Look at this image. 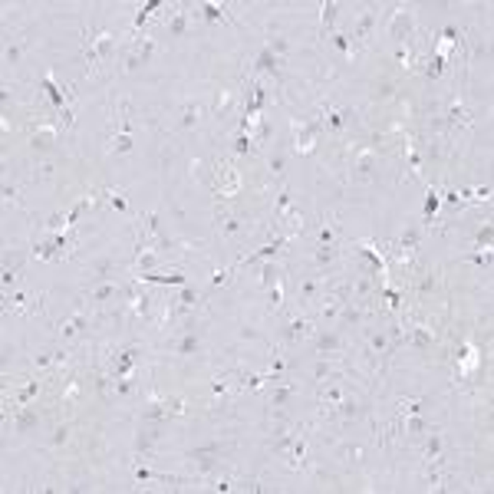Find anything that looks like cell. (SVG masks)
I'll list each match as a JSON object with an SVG mask.
<instances>
[{
  "label": "cell",
  "instance_id": "9a60e30c",
  "mask_svg": "<svg viewBox=\"0 0 494 494\" xmlns=\"http://www.w3.org/2000/svg\"><path fill=\"white\" fill-rule=\"evenodd\" d=\"M59 122H43V126H36L34 129V136H30V149L36 152V155H46V152H53L57 149V142H59Z\"/></svg>",
  "mask_w": 494,
  "mask_h": 494
},
{
  "label": "cell",
  "instance_id": "5bb4252c",
  "mask_svg": "<svg viewBox=\"0 0 494 494\" xmlns=\"http://www.w3.org/2000/svg\"><path fill=\"white\" fill-rule=\"evenodd\" d=\"M86 40L92 43V50H96L99 63H112V59H115V50H119V34H112V30H86Z\"/></svg>",
  "mask_w": 494,
  "mask_h": 494
},
{
  "label": "cell",
  "instance_id": "c3c4849f",
  "mask_svg": "<svg viewBox=\"0 0 494 494\" xmlns=\"http://www.w3.org/2000/svg\"><path fill=\"white\" fill-rule=\"evenodd\" d=\"M34 257H40V261H63L57 254V247H53V241L46 238V241H36L34 244Z\"/></svg>",
  "mask_w": 494,
  "mask_h": 494
},
{
  "label": "cell",
  "instance_id": "52a82bcc",
  "mask_svg": "<svg viewBox=\"0 0 494 494\" xmlns=\"http://www.w3.org/2000/svg\"><path fill=\"white\" fill-rule=\"evenodd\" d=\"M320 119H323V129H330V132H343V129H353V126H356V122H359V112H356V109H349V106L323 103Z\"/></svg>",
  "mask_w": 494,
  "mask_h": 494
},
{
  "label": "cell",
  "instance_id": "bcb514c9",
  "mask_svg": "<svg viewBox=\"0 0 494 494\" xmlns=\"http://www.w3.org/2000/svg\"><path fill=\"white\" fill-rule=\"evenodd\" d=\"M435 284H438V277L432 274V270H422V274H419V284H415V297H428V293L435 290Z\"/></svg>",
  "mask_w": 494,
  "mask_h": 494
},
{
  "label": "cell",
  "instance_id": "9f6ffc18",
  "mask_svg": "<svg viewBox=\"0 0 494 494\" xmlns=\"http://www.w3.org/2000/svg\"><path fill=\"white\" fill-rule=\"evenodd\" d=\"M17 274H20V264H7L3 267V274H0V284H3V293H10V287H13V280H17Z\"/></svg>",
  "mask_w": 494,
  "mask_h": 494
},
{
  "label": "cell",
  "instance_id": "8d00e7d4",
  "mask_svg": "<svg viewBox=\"0 0 494 494\" xmlns=\"http://www.w3.org/2000/svg\"><path fill=\"white\" fill-rule=\"evenodd\" d=\"M161 7H165L161 0H152V3H145V7H138L136 20H132V36H142V34H145V23H149V20H152V13L161 10Z\"/></svg>",
  "mask_w": 494,
  "mask_h": 494
},
{
  "label": "cell",
  "instance_id": "e0dca14e",
  "mask_svg": "<svg viewBox=\"0 0 494 494\" xmlns=\"http://www.w3.org/2000/svg\"><path fill=\"white\" fill-rule=\"evenodd\" d=\"M307 458H310V432H307V426H300L297 438H293V445L287 449V465H290V472H300V468H307Z\"/></svg>",
  "mask_w": 494,
  "mask_h": 494
},
{
  "label": "cell",
  "instance_id": "7402d4cb",
  "mask_svg": "<svg viewBox=\"0 0 494 494\" xmlns=\"http://www.w3.org/2000/svg\"><path fill=\"white\" fill-rule=\"evenodd\" d=\"M422 458H426V461L449 458V451H445V435H442L435 426H432L426 435H422Z\"/></svg>",
  "mask_w": 494,
  "mask_h": 494
},
{
  "label": "cell",
  "instance_id": "7a4b0ae2",
  "mask_svg": "<svg viewBox=\"0 0 494 494\" xmlns=\"http://www.w3.org/2000/svg\"><path fill=\"white\" fill-rule=\"evenodd\" d=\"M310 349H313V359L317 356H326V359H340L346 353V336L340 326H320L317 333L310 336Z\"/></svg>",
  "mask_w": 494,
  "mask_h": 494
},
{
  "label": "cell",
  "instance_id": "484cf974",
  "mask_svg": "<svg viewBox=\"0 0 494 494\" xmlns=\"http://www.w3.org/2000/svg\"><path fill=\"white\" fill-rule=\"evenodd\" d=\"M336 376H346L343 369L336 366V359H326V356L313 359V382H317V386H326V382H333Z\"/></svg>",
  "mask_w": 494,
  "mask_h": 494
},
{
  "label": "cell",
  "instance_id": "db71d44e",
  "mask_svg": "<svg viewBox=\"0 0 494 494\" xmlns=\"http://www.w3.org/2000/svg\"><path fill=\"white\" fill-rule=\"evenodd\" d=\"M234 267H238V264H234ZM234 267H221V270H215V274H211V287H208V293H211V290H218V287H224V284L231 280V274H234Z\"/></svg>",
  "mask_w": 494,
  "mask_h": 494
},
{
  "label": "cell",
  "instance_id": "836d02e7",
  "mask_svg": "<svg viewBox=\"0 0 494 494\" xmlns=\"http://www.w3.org/2000/svg\"><path fill=\"white\" fill-rule=\"evenodd\" d=\"M428 428H432V422H428L422 412L405 415V419H402V435H405V438H422Z\"/></svg>",
  "mask_w": 494,
  "mask_h": 494
},
{
  "label": "cell",
  "instance_id": "603a6c76",
  "mask_svg": "<svg viewBox=\"0 0 494 494\" xmlns=\"http://www.w3.org/2000/svg\"><path fill=\"white\" fill-rule=\"evenodd\" d=\"M376 20H379V10H376V7H366V10H363V17H359V23H356V30L349 34V40L356 43V50H359V46H366L369 40H372Z\"/></svg>",
  "mask_w": 494,
  "mask_h": 494
},
{
  "label": "cell",
  "instance_id": "b9f144b4",
  "mask_svg": "<svg viewBox=\"0 0 494 494\" xmlns=\"http://www.w3.org/2000/svg\"><path fill=\"white\" fill-rule=\"evenodd\" d=\"M267 50H270V53H274L277 59H284V63H287V53H290V40L287 36H280V34H270L267 36Z\"/></svg>",
  "mask_w": 494,
  "mask_h": 494
},
{
  "label": "cell",
  "instance_id": "4fadbf2b",
  "mask_svg": "<svg viewBox=\"0 0 494 494\" xmlns=\"http://www.w3.org/2000/svg\"><path fill=\"white\" fill-rule=\"evenodd\" d=\"M215 228H218L221 238H228V241H238L241 234L251 231V218H241V215H231L224 208L215 211Z\"/></svg>",
  "mask_w": 494,
  "mask_h": 494
},
{
  "label": "cell",
  "instance_id": "f5cc1de1",
  "mask_svg": "<svg viewBox=\"0 0 494 494\" xmlns=\"http://www.w3.org/2000/svg\"><path fill=\"white\" fill-rule=\"evenodd\" d=\"M438 205H442V198H438V188H432L428 191V198H426V215H422V221H435V215H438Z\"/></svg>",
  "mask_w": 494,
  "mask_h": 494
},
{
  "label": "cell",
  "instance_id": "7dc6e473",
  "mask_svg": "<svg viewBox=\"0 0 494 494\" xmlns=\"http://www.w3.org/2000/svg\"><path fill=\"white\" fill-rule=\"evenodd\" d=\"M231 149H234V155H254V149H257V142H254L251 136H244V132H238V136H234V142H231Z\"/></svg>",
  "mask_w": 494,
  "mask_h": 494
},
{
  "label": "cell",
  "instance_id": "3957f363",
  "mask_svg": "<svg viewBox=\"0 0 494 494\" xmlns=\"http://www.w3.org/2000/svg\"><path fill=\"white\" fill-rule=\"evenodd\" d=\"M386 34H389L392 46L412 43V36H415V10L412 7H392L389 20H386Z\"/></svg>",
  "mask_w": 494,
  "mask_h": 494
},
{
  "label": "cell",
  "instance_id": "ee69618b",
  "mask_svg": "<svg viewBox=\"0 0 494 494\" xmlns=\"http://www.w3.org/2000/svg\"><path fill=\"white\" fill-rule=\"evenodd\" d=\"M132 478H136L138 484H149V481H172L168 474H159V472H152V468H145L142 461H136V468H132Z\"/></svg>",
  "mask_w": 494,
  "mask_h": 494
},
{
  "label": "cell",
  "instance_id": "ab89813d",
  "mask_svg": "<svg viewBox=\"0 0 494 494\" xmlns=\"http://www.w3.org/2000/svg\"><path fill=\"white\" fill-rule=\"evenodd\" d=\"M228 7H224V3H201V7H198L195 10V17H205L208 23H221V20H228Z\"/></svg>",
  "mask_w": 494,
  "mask_h": 494
},
{
  "label": "cell",
  "instance_id": "60d3db41",
  "mask_svg": "<svg viewBox=\"0 0 494 494\" xmlns=\"http://www.w3.org/2000/svg\"><path fill=\"white\" fill-rule=\"evenodd\" d=\"M422 63H426V66H422V73H426L428 80H442V73L449 69V59L438 57V53H432V57L422 59Z\"/></svg>",
  "mask_w": 494,
  "mask_h": 494
},
{
  "label": "cell",
  "instance_id": "83f0119b",
  "mask_svg": "<svg viewBox=\"0 0 494 494\" xmlns=\"http://www.w3.org/2000/svg\"><path fill=\"white\" fill-rule=\"evenodd\" d=\"M188 20H191V7H188V3H178V7H172V13L165 17L168 36H184V30H188Z\"/></svg>",
  "mask_w": 494,
  "mask_h": 494
},
{
  "label": "cell",
  "instance_id": "1f68e13d",
  "mask_svg": "<svg viewBox=\"0 0 494 494\" xmlns=\"http://www.w3.org/2000/svg\"><path fill=\"white\" fill-rule=\"evenodd\" d=\"M359 412H363V405H359V399H356V395H353V392H346V395H343V402L336 405L333 419H336V422H346V426H349V422H356V419H359Z\"/></svg>",
  "mask_w": 494,
  "mask_h": 494
},
{
  "label": "cell",
  "instance_id": "9c48e42d",
  "mask_svg": "<svg viewBox=\"0 0 494 494\" xmlns=\"http://www.w3.org/2000/svg\"><path fill=\"white\" fill-rule=\"evenodd\" d=\"M323 132V119L317 115V119H307V122H297L293 119V152L297 155H310L313 145H317V138H320Z\"/></svg>",
  "mask_w": 494,
  "mask_h": 494
},
{
  "label": "cell",
  "instance_id": "cb8c5ba5",
  "mask_svg": "<svg viewBox=\"0 0 494 494\" xmlns=\"http://www.w3.org/2000/svg\"><path fill=\"white\" fill-rule=\"evenodd\" d=\"M238 106H241V92H238V89H221L218 99H215V109H211V115H215L218 122H228Z\"/></svg>",
  "mask_w": 494,
  "mask_h": 494
},
{
  "label": "cell",
  "instance_id": "5b68a950",
  "mask_svg": "<svg viewBox=\"0 0 494 494\" xmlns=\"http://www.w3.org/2000/svg\"><path fill=\"white\" fill-rule=\"evenodd\" d=\"M92 330V310L86 307V303H80L76 310L69 313L66 320L57 326V336L63 340V343H69V340H82V336H89Z\"/></svg>",
  "mask_w": 494,
  "mask_h": 494
},
{
  "label": "cell",
  "instance_id": "f6af8a7d",
  "mask_svg": "<svg viewBox=\"0 0 494 494\" xmlns=\"http://www.w3.org/2000/svg\"><path fill=\"white\" fill-rule=\"evenodd\" d=\"M80 389H82L80 379H76V376H69L66 386H63V392H59V402H63V405H73L76 399H80Z\"/></svg>",
  "mask_w": 494,
  "mask_h": 494
},
{
  "label": "cell",
  "instance_id": "d6a6232c",
  "mask_svg": "<svg viewBox=\"0 0 494 494\" xmlns=\"http://www.w3.org/2000/svg\"><path fill=\"white\" fill-rule=\"evenodd\" d=\"M109 155H129L136 149V136L132 132H109V142H106Z\"/></svg>",
  "mask_w": 494,
  "mask_h": 494
},
{
  "label": "cell",
  "instance_id": "94428289",
  "mask_svg": "<svg viewBox=\"0 0 494 494\" xmlns=\"http://www.w3.org/2000/svg\"><path fill=\"white\" fill-rule=\"evenodd\" d=\"M20 201V184L3 182V205H17Z\"/></svg>",
  "mask_w": 494,
  "mask_h": 494
},
{
  "label": "cell",
  "instance_id": "680465c9",
  "mask_svg": "<svg viewBox=\"0 0 494 494\" xmlns=\"http://www.w3.org/2000/svg\"><path fill=\"white\" fill-rule=\"evenodd\" d=\"M66 442H69V426L63 422V426L53 428V435H50V445H53V449H59V445H66Z\"/></svg>",
  "mask_w": 494,
  "mask_h": 494
},
{
  "label": "cell",
  "instance_id": "7c38bea8",
  "mask_svg": "<svg viewBox=\"0 0 494 494\" xmlns=\"http://www.w3.org/2000/svg\"><path fill=\"white\" fill-rule=\"evenodd\" d=\"M323 287H326V280H323L317 270L307 277H300L297 284V303H300V313H307L313 303H320L323 300Z\"/></svg>",
  "mask_w": 494,
  "mask_h": 494
},
{
  "label": "cell",
  "instance_id": "f1b7e54d",
  "mask_svg": "<svg viewBox=\"0 0 494 494\" xmlns=\"http://www.w3.org/2000/svg\"><path fill=\"white\" fill-rule=\"evenodd\" d=\"M280 280H284V264H280V261H264L261 270H257V287L267 293V290L274 287V284H280Z\"/></svg>",
  "mask_w": 494,
  "mask_h": 494
},
{
  "label": "cell",
  "instance_id": "7bdbcfd3",
  "mask_svg": "<svg viewBox=\"0 0 494 494\" xmlns=\"http://www.w3.org/2000/svg\"><path fill=\"white\" fill-rule=\"evenodd\" d=\"M330 40H333V46L340 50V53H343L346 59L356 57V43L349 40V34H343V30H333V34H330Z\"/></svg>",
  "mask_w": 494,
  "mask_h": 494
},
{
  "label": "cell",
  "instance_id": "6da1fadb",
  "mask_svg": "<svg viewBox=\"0 0 494 494\" xmlns=\"http://www.w3.org/2000/svg\"><path fill=\"white\" fill-rule=\"evenodd\" d=\"M188 415V402L178 399V395H159V392H145L142 399V422H172V419H182Z\"/></svg>",
  "mask_w": 494,
  "mask_h": 494
},
{
  "label": "cell",
  "instance_id": "6f0895ef",
  "mask_svg": "<svg viewBox=\"0 0 494 494\" xmlns=\"http://www.w3.org/2000/svg\"><path fill=\"white\" fill-rule=\"evenodd\" d=\"M465 261H468V264H478V267H491V251H468Z\"/></svg>",
  "mask_w": 494,
  "mask_h": 494
},
{
  "label": "cell",
  "instance_id": "ac0fdd59",
  "mask_svg": "<svg viewBox=\"0 0 494 494\" xmlns=\"http://www.w3.org/2000/svg\"><path fill=\"white\" fill-rule=\"evenodd\" d=\"M155 442H159V426H155V422H145V426L136 432V442H132V461L149 458V451L155 449Z\"/></svg>",
  "mask_w": 494,
  "mask_h": 494
},
{
  "label": "cell",
  "instance_id": "d6986e66",
  "mask_svg": "<svg viewBox=\"0 0 494 494\" xmlns=\"http://www.w3.org/2000/svg\"><path fill=\"white\" fill-rule=\"evenodd\" d=\"M280 69H284V59H277L267 46H261V50H257V57H254L251 76H270V80L280 82Z\"/></svg>",
  "mask_w": 494,
  "mask_h": 494
},
{
  "label": "cell",
  "instance_id": "d590c367",
  "mask_svg": "<svg viewBox=\"0 0 494 494\" xmlns=\"http://www.w3.org/2000/svg\"><path fill=\"white\" fill-rule=\"evenodd\" d=\"M36 422H40V415L30 409V405H20L17 412H13V432H30V428H36Z\"/></svg>",
  "mask_w": 494,
  "mask_h": 494
},
{
  "label": "cell",
  "instance_id": "4316f807",
  "mask_svg": "<svg viewBox=\"0 0 494 494\" xmlns=\"http://www.w3.org/2000/svg\"><path fill=\"white\" fill-rule=\"evenodd\" d=\"M201 119H205V106L201 103H191V99H188V103L178 106V129H184V132H188V129H198Z\"/></svg>",
  "mask_w": 494,
  "mask_h": 494
},
{
  "label": "cell",
  "instance_id": "e7e4bbea",
  "mask_svg": "<svg viewBox=\"0 0 494 494\" xmlns=\"http://www.w3.org/2000/svg\"><path fill=\"white\" fill-rule=\"evenodd\" d=\"M359 455H363V449H359V445H353V449H346V461H359Z\"/></svg>",
  "mask_w": 494,
  "mask_h": 494
},
{
  "label": "cell",
  "instance_id": "74e56055",
  "mask_svg": "<svg viewBox=\"0 0 494 494\" xmlns=\"http://www.w3.org/2000/svg\"><path fill=\"white\" fill-rule=\"evenodd\" d=\"M336 13H340V7H336L333 0H323L320 3V36L336 30Z\"/></svg>",
  "mask_w": 494,
  "mask_h": 494
},
{
  "label": "cell",
  "instance_id": "6125c7cd",
  "mask_svg": "<svg viewBox=\"0 0 494 494\" xmlns=\"http://www.w3.org/2000/svg\"><path fill=\"white\" fill-rule=\"evenodd\" d=\"M241 340H261V333H257V326H254V323H244V326H241Z\"/></svg>",
  "mask_w": 494,
  "mask_h": 494
},
{
  "label": "cell",
  "instance_id": "ffe728a7",
  "mask_svg": "<svg viewBox=\"0 0 494 494\" xmlns=\"http://www.w3.org/2000/svg\"><path fill=\"white\" fill-rule=\"evenodd\" d=\"M119 293H122V284H119V280H106V284H96V287L86 293L82 303H86L89 310H96V307H106L109 300H115Z\"/></svg>",
  "mask_w": 494,
  "mask_h": 494
},
{
  "label": "cell",
  "instance_id": "2e32d148",
  "mask_svg": "<svg viewBox=\"0 0 494 494\" xmlns=\"http://www.w3.org/2000/svg\"><path fill=\"white\" fill-rule=\"evenodd\" d=\"M346 376H336L333 382H326V386H320V409L326 419H333L336 412V405L343 402V395H346Z\"/></svg>",
  "mask_w": 494,
  "mask_h": 494
},
{
  "label": "cell",
  "instance_id": "91938a15",
  "mask_svg": "<svg viewBox=\"0 0 494 494\" xmlns=\"http://www.w3.org/2000/svg\"><path fill=\"white\" fill-rule=\"evenodd\" d=\"M20 57H23V43H10L7 50H3V63H7V66L20 63Z\"/></svg>",
  "mask_w": 494,
  "mask_h": 494
},
{
  "label": "cell",
  "instance_id": "d4e9b609",
  "mask_svg": "<svg viewBox=\"0 0 494 494\" xmlns=\"http://www.w3.org/2000/svg\"><path fill=\"white\" fill-rule=\"evenodd\" d=\"M336 257H340V244H317V247H313L310 264H313L317 274H323V270H330V267L336 264Z\"/></svg>",
  "mask_w": 494,
  "mask_h": 494
},
{
  "label": "cell",
  "instance_id": "4dcf8cb0",
  "mask_svg": "<svg viewBox=\"0 0 494 494\" xmlns=\"http://www.w3.org/2000/svg\"><path fill=\"white\" fill-rule=\"evenodd\" d=\"M115 274H119V264H115V257H99V261L89 267L92 287H96V284H106V280H115Z\"/></svg>",
  "mask_w": 494,
  "mask_h": 494
},
{
  "label": "cell",
  "instance_id": "30bf717a",
  "mask_svg": "<svg viewBox=\"0 0 494 494\" xmlns=\"http://www.w3.org/2000/svg\"><path fill=\"white\" fill-rule=\"evenodd\" d=\"M442 122H445V129L449 132H458V129H472L474 126V115L472 109H468V103L461 99L458 92L451 96L449 103H445V112H442Z\"/></svg>",
  "mask_w": 494,
  "mask_h": 494
},
{
  "label": "cell",
  "instance_id": "816d5d0a",
  "mask_svg": "<svg viewBox=\"0 0 494 494\" xmlns=\"http://www.w3.org/2000/svg\"><path fill=\"white\" fill-rule=\"evenodd\" d=\"M99 195H103L106 201H109V205L119 211V215H129V201H126V195H122V191H112V188H109V191H99Z\"/></svg>",
  "mask_w": 494,
  "mask_h": 494
},
{
  "label": "cell",
  "instance_id": "44dd1931",
  "mask_svg": "<svg viewBox=\"0 0 494 494\" xmlns=\"http://www.w3.org/2000/svg\"><path fill=\"white\" fill-rule=\"evenodd\" d=\"M297 392H300L297 382L290 379V376H280L277 382H270V399H267V405H270V409H284Z\"/></svg>",
  "mask_w": 494,
  "mask_h": 494
},
{
  "label": "cell",
  "instance_id": "11a10c76",
  "mask_svg": "<svg viewBox=\"0 0 494 494\" xmlns=\"http://www.w3.org/2000/svg\"><path fill=\"white\" fill-rule=\"evenodd\" d=\"M267 168H270V175H277V178H280V175H284V168H287V155H284V152H274V155H270V161H267Z\"/></svg>",
  "mask_w": 494,
  "mask_h": 494
},
{
  "label": "cell",
  "instance_id": "be15d7a7",
  "mask_svg": "<svg viewBox=\"0 0 494 494\" xmlns=\"http://www.w3.org/2000/svg\"><path fill=\"white\" fill-rule=\"evenodd\" d=\"M379 96H395V82L382 80V82H379Z\"/></svg>",
  "mask_w": 494,
  "mask_h": 494
},
{
  "label": "cell",
  "instance_id": "e575fe53",
  "mask_svg": "<svg viewBox=\"0 0 494 494\" xmlns=\"http://www.w3.org/2000/svg\"><path fill=\"white\" fill-rule=\"evenodd\" d=\"M317 244H340V228L333 215H323L317 224Z\"/></svg>",
  "mask_w": 494,
  "mask_h": 494
},
{
  "label": "cell",
  "instance_id": "8fae6325",
  "mask_svg": "<svg viewBox=\"0 0 494 494\" xmlns=\"http://www.w3.org/2000/svg\"><path fill=\"white\" fill-rule=\"evenodd\" d=\"M43 307V293H27V290H10L3 293V313H13V317H30Z\"/></svg>",
  "mask_w": 494,
  "mask_h": 494
},
{
  "label": "cell",
  "instance_id": "8992f818",
  "mask_svg": "<svg viewBox=\"0 0 494 494\" xmlns=\"http://www.w3.org/2000/svg\"><path fill=\"white\" fill-rule=\"evenodd\" d=\"M376 165H379V155L369 145H359L349 159V182H372L376 178Z\"/></svg>",
  "mask_w": 494,
  "mask_h": 494
},
{
  "label": "cell",
  "instance_id": "277c9868",
  "mask_svg": "<svg viewBox=\"0 0 494 494\" xmlns=\"http://www.w3.org/2000/svg\"><path fill=\"white\" fill-rule=\"evenodd\" d=\"M159 53V40L145 30L142 36H132L129 40V50H126V63H122V69L126 73H132V69L145 66V63H152V57Z\"/></svg>",
  "mask_w": 494,
  "mask_h": 494
},
{
  "label": "cell",
  "instance_id": "f907efd6",
  "mask_svg": "<svg viewBox=\"0 0 494 494\" xmlns=\"http://www.w3.org/2000/svg\"><path fill=\"white\" fill-rule=\"evenodd\" d=\"M34 366L40 372H57V356H53V349H46V353H36L34 356Z\"/></svg>",
  "mask_w": 494,
  "mask_h": 494
},
{
  "label": "cell",
  "instance_id": "f35d334b",
  "mask_svg": "<svg viewBox=\"0 0 494 494\" xmlns=\"http://www.w3.org/2000/svg\"><path fill=\"white\" fill-rule=\"evenodd\" d=\"M491 241H494V224H491V221H484L481 228L474 231L472 251H491Z\"/></svg>",
  "mask_w": 494,
  "mask_h": 494
},
{
  "label": "cell",
  "instance_id": "681fc988",
  "mask_svg": "<svg viewBox=\"0 0 494 494\" xmlns=\"http://www.w3.org/2000/svg\"><path fill=\"white\" fill-rule=\"evenodd\" d=\"M280 307H284V280L267 290V310H270V313H280Z\"/></svg>",
  "mask_w": 494,
  "mask_h": 494
},
{
  "label": "cell",
  "instance_id": "ba28073f",
  "mask_svg": "<svg viewBox=\"0 0 494 494\" xmlns=\"http://www.w3.org/2000/svg\"><path fill=\"white\" fill-rule=\"evenodd\" d=\"M317 333V326H313V317L310 313H297V317H290L284 323V330H280V343L284 346H300L303 340H310Z\"/></svg>",
  "mask_w": 494,
  "mask_h": 494
},
{
  "label": "cell",
  "instance_id": "f546056e",
  "mask_svg": "<svg viewBox=\"0 0 494 494\" xmlns=\"http://www.w3.org/2000/svg\"><path fill=\"white\" fill-rule=\"evenodd\" d=\"M231 389H238V386H234V376H231V366H228L211 379V399H215V402H228Z\"/></svg>",
  "mask_w": 494,
  "mask_h": 494
}]
</instances>
